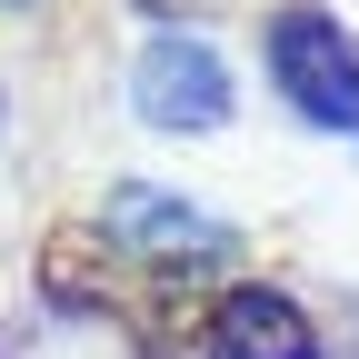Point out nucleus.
Listing matches in <instances>:
<instances>
[{
	"instance_id": "1",
	"label": "nucleus",
	"mask_w": 359,
	"mask_h": 359,
	"mask_svg": "<svg viewBox=\"0 0 359 359\" xmlns=\"http://www.w3.org/2000/svg\"><path fill=\"white\" fill-rule=\"evenodd\" d=\"M269 80L290 90L309 130H359V40L330 11H280L269 20Z\"/></svg>"
},
{
	"instance_id": "2",
	"label": "nucleus",
	"mask_w": 359,
	"mask_h": 359,
	"mask_svg": "<svg viewBox=\"0 0 359 359\" xmlns=\"http://www.w3.org/2000/svg\"><path fill=\"white\" fill-rule=\"evenodd\" d=\"M130 100L150 130H219L230 120V70H219L210 40H150L140 70H130Z\"/></svg>"
},
{
	"instance_id": "3",
	"label": "nucleus",
	"mask_w": 359,
	"mask_h": 359,
	"mask_svg": "<svg viewBox=\"0 0 359 359\" xmlns=\"http://www.w3.org/2000/svg\"><path fill=\"white\" fill-rule=\"evenodd\" d=\"M210 330H219V359H320L309 320H299L280 290H230Z\"/></svg>"
},
{
	"instance_id": "4",
	"label": "nucleus",
	"mask_w": 359,
	"mask_h": 359,
	"mask_svg": "<svg viewBox=\"0 0 359 359\" xmlns=\"http://www.w3.org/2000/svg\"><path fill=\"white\" fill-rule=\"evenodd\" d=\"M100 219H110L120 240L160 250V259H170V250H200V259H210V250H230V230H219V219H200L190 200H170V190H110Z\"/></svg>"
}]
</instances>
